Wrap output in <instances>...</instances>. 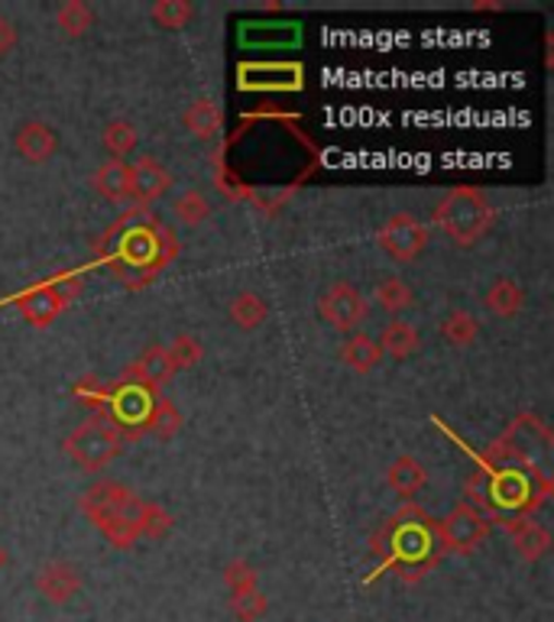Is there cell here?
Returning <instances> with one entry per match:
<instances>
[{"mask_svg": "<svg viewBox=\"0 0 554 622\" xmlns=\"http://www.w3.org/2000/svg\"><path fill=\"white\" fill-rule=\"evenodd\" d=\"M143 502L127 484L98 480L82 493V512L114 548H134L139 541V512Z\"/></svg>", "mask_w": 554, "mask_h": 622, "instance_id": "6da1fadb", "label": "cell"}, {"mask_svg": "<svg viewBox=\"0 0 554 622\" xmlns=\"http://www.w3.org/2000/svg\"><path fill=\"white\" fill-rule=\"evenodd\" d=\"M434 228L457 247H473L493 228V208L480 188L457 185L434 208Z\"/></svg>", "mask_w": 554, "mask_h": 622, "instance_id": "7a4b0ae2", "label": "cell"}, {"mask_svg": "<svg viewBox=\"0 0 554 622\" xmlns=\"http://www.w3.org/2000/svg\"><path fill=\"white\" fill-rule=\"evenodd\" d=\"M377 541H390V548H380L386 564H399V577L416 581L421 574H428V568H434L438 551H434V528L424 522H406V515H396L390 528L380 532Z\"/></svg>", "mask_w": 554, "mask_h": 622, "instance_id": "3957f363", "label": "cell"}, {"mask_svg": "<svg viewBox=\"0 0 554 622\" xmlns=\"http://www.w3.org/2000/svg\"><path fill=\"white\" fill-rule=\"evenodd\" d=\"M65 454L82 467V471H104L108 464H114L121 458L124 438L111 422L101 418H88L82 422L69 438H65Z\"/></svg>", "mask_w": 554, "mask_h": 622, "instance_id": "277c9868", "label": "cell"}, {"mask_svg": "<svg viewBox=\"0 0 554 622\" xmlns=\"http://www.w3.org/2000/svg\"><path fill=\"white\" fill-rule=\"evenodd\" d=\"M490 535V519L473 502L454 505L444 519L434 525V541L451 554H473Z\"/></svg>", "mask_w": 554, "mask_h": 622, "instance_id": "5b68a950", "label": "cell"}, {"mask_svg": "<svg viewBox=\"0 0 554 622\" xmlns=\"http://www.w3.org/2000/svg\"><path fill=\"white\" fill-rule=\"evenodd\" d=\"M318 315L341 334H354L367 318V298L350 282H334L318 295Z\"/></svg>", "mask_w": 554, "mask_h": 622, "instance_id": "8992f818", "label": "cell"}, {"mask_svg": "<svg viewBox=\"0 0 554 622\" xmlns=\"http://www.w3.org/2000/svg\"><path fill=\"white\" fill-rule=\"evenodd\" d=\"M428 228L418 221L416 215L403 211V215H393L380 231H377V244L383 247L386 256L399 259V263H416L418 256L428 247Z\"/></svg>", "mask_w": 554, "mask_h": 622, "instance_id": "52a82bcc", "label": "cell"}, {"mask_svg": "<svg viewBox=\"0 0 554 622\" xmlns=\"http://www.w3.org/2000/svg\"><path fill=\"white\" fill-rule=\"evenodd\" d=\"M172 376H175V370H172L169 351L162 344H152L149 351L139 354V361L131 364L127 382H131V389H139L143 395H156Z\"/></svg>", "mask_w": 554, "mask_h": 622, "instance_id": "ba28073f", "label": "cell"}, {"mask_svg": "<svg viewBox=\"0 0 554 622\" xmlns=\"http://www.w3.org/2000/svg\"><path fill=\"white\" fill-rule=\"evenodd\" d=\"M33 584H36V590H39L49 603L62 607V603H69V600L82 590V574H78V568L69 564V561H49V564H42V568L36 571Z\"/></svg>", "mask_w": 554, "mask_h": 622, "instance_id": "9c48e42d", "label": "cell"}, {"mask_svg": "<svg viewBox=\"0 0 554 622\" xmlns=\"http://www.w3.org/2000/svg\"><path fill=\"white\" fill-rule=\"evenodd\" d=\"M503 525H506V532H509V538H513V548H516V554H519L522 561L535 564V561H542V558L549 554V548H552V532H549L539 519L519 515V519H503Z\"/></svg>", "mask_w": 554, "mask_h": 622, "instance_id": "30bf717a", "label": "cell"}, {"mask_svg": "<svg viewBox=\"0 0 554 622\" xmlns=\"http://www.w3.org/2000/svg\"><path fill=\"white\" fill-rule=\"evenodd\" d=\"M172 185V172L156 162L152 156H139L137 162H131V198L137 205H149L159 195H165Z\"/></svg>", "mask_w": 554, "mask_h": 622, "instance_id": "8fae6325", "label": "cell"}, {"mask_svg": "<svg viewBox=\"0 0 554 622\" xmlns=\"http://www.w3.org/2000/svg\"><path fill=\"white\" fill-rule=\"evenodd\" d=\"M13 149L26 159V162H49L59 149V136L56 130L42 121H26L16 126L13 133Z\"/></svg>", "mask_w": 554, "mask_h": 622, "instance_id": "7c38bea8", "label": "cell"}, {"mask_svg": "<svg viewBox=\"0 0 554 622\" xmlns=\"http://www.w3.org/2000/svg\"><path fill=\"white\" fill-rule=\"evenodd\" d=\"M23 318L36 328H46L59 318V312L65 308V295L59 292V285H36L33 292L16 298Z\"/></svg>", "mask_w": 554, "mask_h": 622, "instance_id": "4fadbf2b", "label": "cell"}, {"mask_svg": "<svg viewBox=\"0 0 554 622\" xmlns=\"http://www.w3.org/2000/svg\"><path fill=\"white\" fill-rule=\"evenodd\" d=\"M500 441H503L506 448H513L516 454L529 458V448H542V444L552 441V428H549L539 415L522 412V415L506 428V435H503Z\"/></svg>", "mask_w": 554, "mask_h": 622, "instance_id": "5bb4252c", "label": "cell"}, {"mask_svg": "<svg viewBox=\"0 0 554 622\" xmlns=\"http://www.w3.org/2000/svg\"><path fill=\"white\" fill-rule=\"evenodd\" d=\"M386 487L403 499L418 497L428 487V471L413 454H399L386 471Z\"/></svg>", "mask_w": 554, "mask_h": 622, "instance_id": "9a60e30c", "label": "cell"}, {"mask_svg": "<svg viewBox=\"0 0 554 622\" xmlns=\"http://www.w3.org/2000/svg\"><path fill=\"white\" fill-rule=\"evenodd\" d=\"M377 344H380L383 357H393V361H409L418 347H421V334H418V328L413 325V321L393 318V321L380 331Z\"/></svg>", "mask_w": 554, "mask_h": 622, "instance_id": "2e32d148", "label": "cell"}, {"mask_svg": "<svg viewBox=\"0 0 554 622\" xmlns=\"http://www.w3.org/2000/svg\"><path fill=\"white\" fill-rule=\"evenodd\" d=\"M143 431H149L152 438L159 441H172L182 428V412L172 399H162V395H152V402L146 405L143 412Z\"/></svg>", "mask_w": 554, "mask_h": 622, "instance_id": "e0dca14e", "label": "cell"}, {"mask_svg": "<svg viewBox=\"0 0 554 622\" xmlns=\"http://www.w3.org/2000/svg\"><path fill=\"white\" fill-rule=\"evenodd\" d=\"M95 188L101 198L108 202H131V162L127 159H108L98 172H95Z\"/></svg>", "mask_w": 554, "mask_h": 622, "instance_id": "ac0fdd59", "label": "cell"}, {"mask_svg": "<svg viewBox=\"0 0 554 622\" xmlns=\"http://www.w3.org/2000/svg\"><path fill=\"white\" fill-rule=\"evenodd\" d=\"M341 361H344L347 370H354V374H370V370H377V367L383 364V351H380V344H377L370 334L354 331V334L344 341V347H341Z\"/></svg>", "mask_w": 554, "mask_h": 622, "instance_id": "d6986e66", "label": "cell"}, {"mask_svg": "<svg viewBox=\"0 0 554 622\" xmlns=\"http://www.w3.org/2000/svg\"><path fill=\"white\" fill-rule=\"evenodd\" d=\"M182 124H185V130H188L192 136H198V139H214V136H221V130H224V114H221V108H218L211 98H198V101H192V105L185 108Z\"/></svg>", "mask_w": 554, "mask_h": 622, "instance_id": "ffe728a7", "label": "cell"}, {"mask_svg": "<svg viewBox=\"0 0 554 622\" xmlns=\"http://www.w3.org/2000/svg\"><path fill=\"white\" fill-rule=\"evenodd\" d=\"M487 312L496 315V318H516L526 305V292L516 279H496L490 289H487V298H483Z\"/></svg>", "mask_w": 554, "mask_h": 622, "instance_id": "44dd1931", "label": "cell"}, {"mask_svg": "<svg viewBox=\"0 0 554 622\" xmlns=\"http://www.w3.org/2000/svg\"><path fill=\"white\" fill-rule=\"evenodd\" d=\"M267 318H270V305H267L263 295H257V292H241V295L231 302V321H234L241 331H257Z\"/></svg>", "mask_w": 554, "mask_h": 622, "instance_id": "7402d4cb", "label": "cell"}, {"mask_svg": "<svg viewBox=\"0 0 554 622\" xmlns=\"http://www.w3.org/2000/svg\"><path fill=\"white\" fill-rule=\"evenodd\" d=\"M441 338H444V344H451V347H470V344L480 338V321H477L470 312L454 308V312H447V318L441 321Z\"/></svg>", "mask_w": 554, "mask_h": 622, "instance_id": "603a6c76", "label": "cell"}, {"mask_svg": "<svg viewBox=\"0 0 554 622\" xmlns=\"http://www.w3.org/2000/svg\"><path fill=\"white\" fill-rule=\"evenodd\" d=\"M172 215H175V221H178L182 228H198V224H205V221L211 218V202H208L205 192L188 188V192H182V195L172 202Z\"/></svg>", "mask_w": 554, "mask_h": 622, "instance_id": "cb8c5ba5", "label": "cell"}, {"mask_svg": "<svg viewBox=\"0 0 554 622\" xmlns=\"http://www.w3.org/2000/svg\"><path fill=\"white\" fill-rule=\"evenodd\" d=\"M56 26L69 36V39H78L85 36L91 26H95V10L82 0H65L59 10H56Z\"/></svg>", "mask_w": 554, "mask_h": 622, "instance_id": "d4e9b609", "label": "cell"}, {"mask_svg": "<svg viewBox=\"0 0 554 622\" xmlns=\"http://www.w3.org/2000/svg\"><path fill=\"white\" fill-rule=\"evenodd\" d=\"M377 302H380V308H383V312H390V315H399V312L413 308V302H416V292H413V285H409L406 279H399V276H390V279H383V282L377 285Z\"/></svg>", "mask_w": 554, "mask_h": 622, "instance_id": "484cf974", "label": "cell"}, {"mask_svg": "<svg viewBox=\"0 0 554 622\" xmlns=\"http://www.w3.org/2000/svg\"><path fill=\"white\" fill-rule=\"evenodd\" d=\"M101 143H104L111 159H127L139 143L137 126L131 124V121H111V124L104 126V133H101Z\"/></svg>", "mask_w": 554, "mask_h": 622, "instance_id": "4316f807", "label": "cell"}, {"mask_svg": "<svg viewBox=\"0 0 554 622\" xmlns=\"http://www.w3.org/2000/svg\"><path fill=\"white\" fill-rule=\"evenodd\" d=\"M149 16L162 29H185L195 20V7L188 0H156L149 7Z\"/></svg>", "mask_w": 554, "mask_h": 622, "instance_id": "83f0119b", "label": "cell"}, {"mask_svg": "<svg viewBox=\"0 0 554 622\" xmlns=\"http://www.w3.org/2000/svg\"><path fill=\"white\" fill-rule=\"evenodd\" d=\"M172 532V515L165 505L159 502H143V512H139V538H149V541H159Z\"/></svg>", "mask_w": 554, "mask_h": 622, "instance_id": "f1b7e54d", "label": "cell"}, {"mask_svg": "<svg viewBox=\"0 0 554 622\" xmlns=\"http://www.w3.org/2000/svg\"><path fill=\"white\" fill-rule=\"evenodd\" d=\"M224 587L231 590V597L254 594V590H260V574H257L244 558H234V561H227V568H224Z\"/></svg>", "mask_w": 554, "mask_h": 622, "instance_id": "f546056e", "label": "cell"}, {"mask_svg": "<svg viewBox=\"0 0 554 622\" xmlns=\"http://www.w3.org/2000/svg\"><path fill=\"white\" fill-rule=\"evenodd\" d=\"M169 361H172V370L178 374V370H188V367H195V364H201V357H205V347H201V341L195 338V334H178L169 347Z\"/></svg>", "mask_w": 554, "mask_h": 622, "instance_id": "4dcf8cb0", "label": "cell"}, {"mask_svg": "<svg viewBox=\"0 0 554 622\" xmlns=\"http://www.w3.org/2000/svg\"><path fill=\"white\" fill-rule=\"evenodd\" d=\"M231 613L237 622H257L270 613V600L254 590V594H241V597H231Z\"/></svg>", "mask_w": 554, "mask_h": 622, "instance_id": "1f68e13d", "label": "cell"}, {"mask_svg": "<svg viewBox=\"0 0 554 622\" xmlns=\"http://www.w3.org/2000/svg\"><path fill=\"white\" fill-rule=\"evenodd\" d=\"M16 42H20L16 23H13L10 16H3V13H0V59H3V56H10V52L16 49Z\"/></svg>", "mask_w": 554, "mask_h": 622, "instance_id": "d6a6232c", "label": "cell"}, {"mask_svg": "<svg viewBox=\"0 0 554 622\" xmlns=\"http://www.w3.org/2000/svg\"><path fill=\"white\" fill-rule=\"evenodd\" d=\"M3 568H7V551L0 548V571H3Z\"/></svg>", "mask_w": 554, "mask_h": 622, "instance_id": "836d02e7", "label": "cell"}]
</instances>
